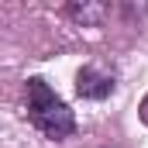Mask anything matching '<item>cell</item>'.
<instances>
[{
  "label": "cell",
  "mask_w": 148,
  "mask_h": 148,
  "mask_svg": "<svg viewBox=\"0 0 148 148\" xmlns=\"http://www.w3.org/2000/svg\"><path fill=\"white\" fill-rule=\"evenodd\" d=\"M24 110H28V121L52 141H62L76 131V117L69 103L38 76L24 83Z\"/></svg>",
  "instance_id": "6da1fadb"
},
{
  "label": "cell",
  "mask_w": 148,
  "mask_h": 148,
  "mask_svg": "<svg viewBox=\"0 0 148 148\" xmlns=\"http://www.w3.org/2000/svg\"><path fill=\"white\" fill-rule=\"evenodd\" d=\"M114 79H117L114 69L100 66V62H90L76 73V93L83 100H103V97L114 93Z\"/></svg>",
  "instance_id": "7a4b0ae2"
},
{
  "label": "cell",
  "mask_w": 148,
  "mask_h": 148,
  "mask_svg": "<svg viewBox=\"0 0 148 148\" xmlns=\"http://www.w3.org/2000/svg\"><path fill=\"white\" fill-rule=\"evenodd\" d=\"M66 14L76 17V21H83V24H100L103 14H107V3H69Z\"/></svg>",
  "instance_id": "3957f363"
},
{
  "label": "cell",
  "mask_w": 148,
  "mask_h": 148,
  "mask_svg": "<svg viewBox=\"0 0 148 148\" xmlns=\"http://www.w3.org/2000/svg\"><path fill=\"white\" fill-rule=\"evenodd\" d=\"M138 114H141V121L148 124V93H145V100H141V107H138Z\"/></svg>",
  "instance_id": "277c9868"
}]
</instances>
